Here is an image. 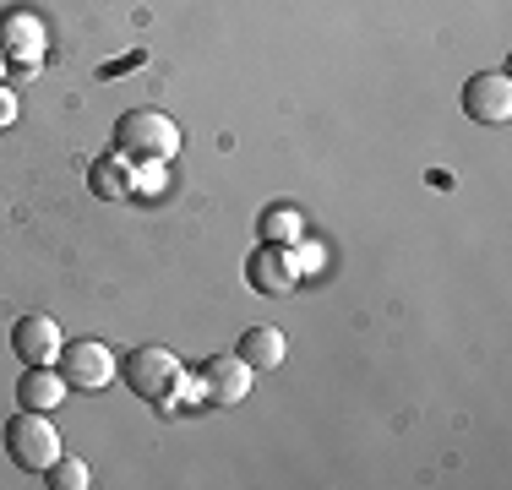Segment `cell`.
<instances>
[{
    "mask_svg": "<svg viewBox=\"0 0 512 490\" xmlns=\"http://www.w3.org/2000/svg\"><path fill=\"white\" fill-rule=\"evenodd\" d=\"M6 452L22 474H50V463L60 458V431L50 425V414H11L6 420Z\"/></svg>",
    "mask_w": 512,
    "mask_h": 490,
    "instance_id": "obj_2",
    "label": "cell"
},
{
    "mask_svg": "<svg viewBox=\"0 0 512 490\" xmlns=\"http://www.w3.org/2000/svg\"><path fill=\"white\" fill-rule=\"evenodd\" d=\"M60 349H66V338H60L55 316H44V311L17 316V327H11V354H17L22 365H55Z\"/></svg>",
    "mask_w": 512,
    "mask_h": 490,
    "instance_id": "obj_6",
    "label": "cell"
},
{
    "mask_svg": "<svg viewBox=\"0 0 512 490\" xmlns=\"http://www.w3.org/2000/svg\"><path fill=\"white\" fill-rule=\"evenodd\" d=\"M17 126V93H11V82H0V131Z\"/></svg>",
    "mask_w": 512,
    "mask_h": 490,
    "instance_id": "obj_15",
    "label": "cell"
},
{
    "mask_svg": "<svg viewBox=\"0 0 512 490\" xmlns=\"http://www.w3.org/2000/svg\"><path fill=\"white\" fill-rule=\"evenodd\" d=\"M246 284L256 294H295L300 284V256L289 245H262V251L246 262Z\"/></svg>",
    "mask_w": 512,
    "mask_h": 490,
    "instance_id": "obj_7",
    "label": "cell"
},
{
    "mask_svg": "<svg viewBox=\"0 0 512 490\" xmlns=\"http://www.w3.org/2000/svg\"><path fill=\"white\" fill-rule=\"evenodd\" d=\"M235 354L251 365V371H278V365H284V354H289V343H284L278 327H246L240 343H235Z\"/></svg>",
    "mask_w": 512,
    "mask_h": 490,
    "instance_id": "obj_11",
    "label": "cell"
},
{
    "mask_svg": "<svg viewBox=\"0 0 512 490\" xmlns=\"http://www.w3.org/2000/svg\"><path fill=\"white\" fill-rule=\"evenodd\" d=\"M267 235H273V240H295L300 235V218L289 213V207H278V213H267Z\"/></svg>",
    "mask_w": 512,
    "mask_h": 490,
    "instance_id": "obj_14",
    "label": "cell"
},
{
    "mask_svg": "<svg viewBox=\"0 0 512 490\" xmlns=\"http://www.w3.org/2000/svg\"><path fill=\"white\" fill-rule=\"evenodd\" d=\"M88 191L99 196V202H131V175H126V158H99V164L88 169Z\"/></svg>",
    "mask_w": 512,
    "mask_h": 490,
    "instance_id": "obj_12",
    "label": "cell"
},
{
    "mask_svg": "<svg viewBox=\"0 0 512 490\" xmlns=\"http://www.w3.org/2000/svg\"><path fill=\"white\" fill-rule=\"evenodd\" d=\"M66 392L71 387H66V376H60L55 365H28L22 382H17V403H22V409H33V414H50Z\"/></svg>",
    "mask_w": 512,
    "mask_h": 490,
    "instance_id": "obj_10",
    "label": "cell"
},
{
    "mask_svg": "<svg viewBox=\"0 0 512 490\" xmlns=\"http://www.w3.org/2000/svg\"><path fill=\"white\" fill-rule=\"evenodd\" d=\"M50 485L55 490H82V485H93V469L82 458H66V452H60V458L50 463Z\"/></svg>",
    "mask_w": 512,
    "mask_h": 490,
    "instance_id": "obj_13",
    "label": "cell"
},
{
    "mask_svg": "<svg viewBox=\"0 0 512 490\" xmlns=\"http://www.w3.org/2000/svg\"><path fill=\"white\" fill-rule=\"evenodd\" d=\"M0 55L33 66V60L44 55V22L28 17V11H6V17H0Z\"/></svg>",
    "mask_w": 512,
    "mask_h": 490,
    "instance_id": "obj_9",
    "label": "cell"
},
{
    "mask_svg": "<svg viewBox=\"0 0 512 490\" xmlns=\"http://www.w3.org/2000/svg\"><path fill=\"white\" fill-rule=\"evenodd\" d=\"M251 365L240 360V354H218V360H207L202 365V387H207V398L213 403H246V392H251Z\"/></svg>",
    "mask_w": 512,
    "mask_h": 490,
    "instance_id": "obj_8",
    "label": "cell"
},
{
    "mask_svg": "<svg viewBox=\"0 0 512 490\" xmlns=\"http://www.w3.org/2000/svg\"><path fill=\"white\" fill-rule=\"evenodd\" d=\"M115 153L120 158H142V164H164L180 153V126L164 109H131L115 120Z\"/></svg>",
    "mask_w": 512,
    "mask_h": 490,
    "instance_id": "obj_1",
    "label": "cell"
},
{
    "mask_svg": "<svg viewBox=\"0 0 512 490\" xmlns=\"http://www.w3.org/2000/svg\"><path fill=\"white\" fill-rule=\"evenodd\" d=\"M126 387L137 392V398L158 403V409H169V403H175V392L186 387V365H180L169 349H158V343H148V349H131Z\"/></svg>",
    "mask_w": 512,
    "mask_h": 490,
    "instance_id": "obj_3",
    "label": "cell"
},
{
    "mask_svg": "<svg viewBox=\"0 0 512 490\" xmlns=\"http://www.w3.org/2000/svg\"><path fill=\"white\" fill-rule=\"evenodd\" d=\"M60 376H66L71 392H104L109 382H115V349L99 338H77L60 349Z\"/></svg>",
    "mask_w": 512,
    "mask_h": 490,
    "instance_id": "obj_4",
    "label": "cell"
},
{
    "mask_svg": "<svg viewBox=\"0 0 512 490\" xmlns=\"http://www.w3.org/2000/svg\"><path fill=\"white\" fill-rule=\"evenodd\" d=\"M463 115L474 126H507L512 120V82L507 71H480L463 82Z\"/></svg>",
    "mask_w": 512,
    "mask_h": 490,
    "instance_id": "obj_5",
    "label": "cell"
}]
</instances>
